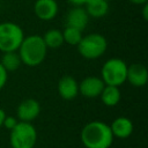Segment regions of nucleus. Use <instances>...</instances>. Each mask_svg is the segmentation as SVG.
<instances>
[{
  "label": "nucleus",
  "instance_id": "1",
  "mask_svg": "<svg viewBox=\"0 0 148 148\" xmlns=\"http://www.w3.org/2000/svg\"><path fill=\"white\" fill-rule=\"evenodd\" d=\"M80 139L86 148H110L113 142L110 126L99 120L87 123L81 131Z\"/></svg>",
  "mask_w": 148,
  "mask_h": 148
},
{
  "label": "nucleus",
  "instance_id": "2",
  "mask_svg": "<svg viewBox=\"0 0 148 148\" xmlns=\"http://www.w3.org/2000/svg\"><path fill=\"white\" fill-rule=\"evenodd\" d=\"M21 62L29 66L36 67L40 65L47 54V47L39 35H30L24 37L21 45L17 49Z\"/></svg>",
  "mask_w": 148,
  "mask_h": 148
},
{
  "label": "nucleus",
  "instance_id": "3",
  "mask_svg": "<svg viewBox=\"0 0 148 148\" xmlns=\"http://www.w3.org/2000/svg\"><path fill=\"white\" fill-rule=\"evenodd\" d=\"M76 47L79 53L83 58L94 60L102 57L108 49V40L103 35L98 32H92V34L82 36Z\"/></svg>",
  "mask_w": 148,
  "mask_h": 148
},
{
  "label": "nucleus",
  "instance_id": "4",
  "mask_svg": "<svg viewBox=\"0 0 148 148\" xmlns=\"http://www.w3.org/2000/svg\"><path fill=\"white\" fill-rule=\"evenodd\" d=\"M37 142V131L31 123L20 121L10 130L9 143L12 148H34Z\"/></svg>",
  "mask_w": 148,
  "mask_h": 148
},
{
  "label": "nucleus",
  "instance_id": "5",
  "mask_svg": "<svg viewBox=\"0 0 148 148\" xmlns=\"http://www.w3.org/2000/svg\"><path fill=\"white\" fill-rule=\"evenodd\" d=\"M127 64L119 58H111L106 60L101 69V79L105 84L120 87L126 82Z\"/></svg>",
  "mask_w": 148,
  "mask_h": 148
},
{
  "label": "nucleus",
  "instance_id": "6",
  "mask_svg": "<svg viewBox=\"0 0 148 148\" xmlns=\"http://www.w3.org/2000/svg\"><path fill=\"white\" fill-rule=\"evenodd\" d=\"M24 38L22 28L14 22L0 23V51L12 52L17 51Z\"/></svg>",
  "mask_w": 148,
  "mask_h": 148
},
{
  "label": "nucleus",
  "instance_id": "7",
  "mask_svg": "<svg viewBox=\"0 0 148 148\" xmlns=\"http://www.w3.org/2000/svg\"><path fill=\"white\" fill-rule=\"evenodd\" d=\"M105 83L98 76H87L79 83V94L86 98L99 97Z\"/></svg>",
  "mask_w": 148,
  "mask_h": 148
},
{
  "label": "nucleus",
  "instance_id": "8",
  "mask_svg": "<svg viewBox=\"0 0 148 148\" xmlns=\"http://www.w3.org/2000/svg\"><path fill=\"white\" fill-rule=\"evenodd\" d=\"M39 113L40 104L35 98H27L22 101L16 109V116L20 119V121L31 123L39 116Z\"/></svg>",
  "mask_w": 148,
  "mask_h": 148
},
{
  "label": "nucleus",
  "instance_id": "9",
  "mask_svg": "<svg viewBox=\"0 0 148 148\" xmlns=\"http://www.w3.org/2000/svg\"><path fill=\"white\" fill-rule=\"evenodd\" d=\"M59 10L58 2L56 0H36L34 5L35 15L42 21L53 20Z\"/></svg>",
  "mask_w": 148,
  "mask_h": 148
},
{
  "label": "nucleus",
  "instance_id": "10",
  "mask_svg": "<svg viewBox=\"0 0 148 148\" xmlns=\"http://www.w3.org/2000/svg\"><path fill=\"white\" fill-rule=\"evenodd\" d=\"M89 22V15L82 6H73L66 15V25L83 31Z\"/></svg>",
  "mask_w": 148,
  "mask_h": 148
},
{
  "label": "nucleus",
  "instance_id": "11",
  "mask_svg": "<svg viewBox=\"0 0 148 148\" xmlns=\"http://www.w3.org/2000/svg\"><path fill=\"white\" fill-rule=\"evenodd\" d=\"M58 92L65 101H72L79 95V83L71 75H64L58 82Z\"/></svg>",
  "mask_w": 148,
  "mask_h": 148
},
{
  "label": "nucleus",
  "instance_id": "12",
  "mask_svg": "<svg viewBox=\"0 0 148 148\" xmlns=\"http://www.w3.org/2000/svg\"><path fill=\"white\" fill-rule=\"evenodd\" d=\"M126 81L134 87H143L148 81V71L142 64H132L127 66Z\"/></svg>",
  "mask_w": 148,
  "mask_h": 148
},
{
  "label": "nucleus",
  "instance_id": "13",
  "mask_svg": "<svg viewBox=\"0 0 148 148\" xmlns=\"http://www.w3.org/2000/svg\"><path fill=\"white\" fill-rule=\"evenodd\" d=\"M109 126L113 138L127 139L133 133V123L127 117H118Z\"/></svg>",
  "mask_w": 148,
  "mask_h": 148
},
{
  "label": "nucleus",
  "instance_id": "14",
  "mask_svg": "<svg viewBox=\"0 0 148 148\" xmlns=\"http://www.w3.org/2000/svg\"><path fill=\"white\" fill-rule=\"evenodd\" d=\"M84 9L88 13L89 17L101 18V17H104L109 12V1L108 0H86Z\"/></svg>",
  "mask_w": 148,
  "mask_h": 148
},
{
  "label": "nucleus",
  "instance_id": "15",
  "mask_svg": "<svg viewBox=\"0 0 148 148\" xmlns=\"http://www.w3.org/2000/svg\"><path fill=\"white\" fill-rule=\"evenodd\" d=\"M102 102L104 105L106 106H116L119 102H120V98H121V92H120V89L119 87H116V86H109V84H105L101 95H99Z\"/></svg>",
  "mask_w": 148,
  "mask_h": 148
},
{
  "label": "nucleus",
  "instance_id": "16",
  "mask_svg": "<svg viewBox=\"0 0 148 148\" xmlns=\"http://www.w3.org/2000/svg\"><path fill=\"white\" fill-rule=\"evenodd\" d=\"M0 64L6 69L7 73H12V72H15L22 62H21V59H20L17 51H12V52H3L2 53Z\"/></svg>",
  "mask_w": 148,
  "mask_h": 148
},
{
  "label": "nucleus",
  "instance_id": "17",
  "mask_svg": "<svg viewBox=\"0 0 148 148\" xmlns=\"http://www.w3.org/2000/svg\"><path fill=\"white\" fill-rule=\"evenodd\" d=\"M47 49H58L64 44L62 32L59 29H50L42 36Z\"/></svg>",
  "mask_w": 148,
  "mask_h": 148
},
{
  "label": "nucleus",
  "instance_id": "18",
  "mask_svg": "<svg viewBox=\"0 0 148 148\" xmlns=\"http://www.w3.org/2000/svg\"><path fill=\"white\" fill-rule=\"evenodd\" d=\"M61 32L64 37V43H67L68 45H74V46L79 44V42L83 36L81 30L73 27H68V25H66L64 30H61Z\"/></svg>",
  "mask_w": 148,
  "mask_h": 148
},
{
  "label": "nucleus",
  "instance_id": "19",
  "mask_svg": "<svg viewBox=\"0 0 148 148\" xmlns=\"http://www.w3.org/2000/svg\"><path fill=\"white\" fill-rule=\"evenodd\" d=\"M18 123V120H17V118H15V117H12V116H7L6 114V117H5V120H3V124H2V127H5V128H7V130H13L15 126H16V124Z\"/></svg>",
  "mask_w": 148,
  "mask_h": 148
},
{
  "label": "nucleus",
  "instance_id": "20",
  "mask_svg": "<svg viewBox=\"0 0 148 148\" xmlns=\"http://www.w3.org/2000/svg\"><path fill=\"white\" fill-rule=\"evenodd\" d=\"M7 77H8V73L6 72V69L0 64V90L5 87V84L7 82Z\"/></svg>",
  "mask_w": 148,
  "mask_h": 148
},
{
  "label": "nucleus",
  "instance_id": "21",
  "mask_svg": "<svg viewBox=\"0 0 148 148\" xmlns=\"http://www.w3.org/2000/svg\"><path fill=\"white\" fill-rule=\"evenodd\" d=\"M67 1L73 6H82V5H84L86 0H67Z\"/></svg>",
  "mask_w": 148,
  "mask_h": 148
},
{
  "label": "nucleus",
  "instance_id": "22",
  "mask_svg": "<svg viewBox=\"0 0 148 148\" xmlns=\"http://www.w3.org/2000/svg\"><path fill=\"white\" fill-rule=\"evenodd\" d=\"M142 16H143V18L147 21L148 20V5H147V2L146 3H143V9H142Z\"/></svg>",
  "mask_w": 148,
  "mask_h": 148
},
{
  "label": "nucleus",
  "instance_id": "23",
  "mask_svg": "<svg viewBox=\"0 0 148 148\" xmlns=\"http://www.w3.org/2000/svg\"><path fill=\"white\" fill-rule=\"evenodd\" d=\"M5 117H6V112H5L2 109H0V127H2V124H3Z\"/></svg>",
  "mask_w": 148,
  "mask_h": 148
},
{
  "label": "nucleus",
  "instance_id": "24",
  "mask_svg": "<svg viewBox=\"0 0 148 148\" xmlns=\"http://www.w3.org/2000/svg\"><path fill=\"white\" fill-rule=\"evenodd\" d=\"M130 1L134 5H143V3L147 2V0H130Z\"/></svg>",
  "mask_w": 148,
  "mask_h": 148
}]
</instances>
